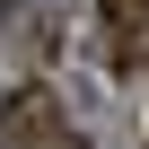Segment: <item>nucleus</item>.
Instances as JSON below:
<instances>
[{"instance_id": "nucleus-3", "label": "nucleus", "mask_w": 149, "mask_h": 149, "mask_svg": "<svg viewBox=\"0 0 149 149\" xmlns=\"http://www.w3.org/2000/svg\"><path fill=\"white\" fill-rule=\"evenodd\" d=\"M140 149H149V140H140Z\"/></svg>"}, {"instance_id": "nucleus-2", "label": "nucleus", "mask_w": 149, "mask_h": 149, "mask_svg": "<svg viewBox=\"0 0 149 149\" xmlns=\"http://www.w3.org/2000/svg\"><path fill=\"white\" fill-rule=\"evenodd\" d=\"M53 123H61V114H53L44 88H9V97H0V149H35Z\"/></svg>"}, {"instance_id": "nucleus-1", "label": "nucleus", "mask_w": 149, "mask_h": 149, "mask_svg": "<svg viewBox=\"0 0 149 149\" xmlns=\"http://www.w3.org/2000/svg\"><path fill=\"white\" fill-rule=\"evenodd\" d=\"M97 35H105L114 70H140L149 61V0H97Z\"/></svg>"}]
</instances>
